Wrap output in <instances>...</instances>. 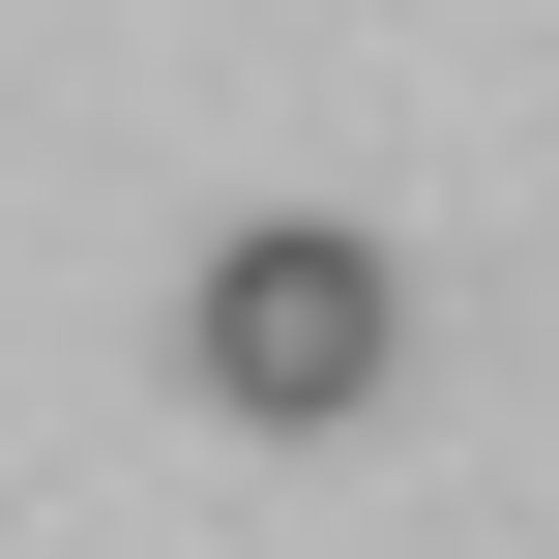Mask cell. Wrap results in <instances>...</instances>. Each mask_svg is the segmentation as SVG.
Here are the masks:
<instances>
[{
	"label": "cell",
	"instance_id": "cell-1",
	"mask_svg": "<svg viewBox=\"0 0 559 559\" xmlns=\"http://www.w3.org/2000/svg\"><path fill=\"white\" fill-rule=\"evenodd\" d=\"M177 354H206V413H236V442H354V413H383V354H413V265H383L354 206H236V236H206V295H177Z\"/></svg>",
	"mask_w": 559,
	"mask_h": 559
}]
</instances>
